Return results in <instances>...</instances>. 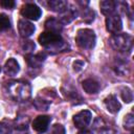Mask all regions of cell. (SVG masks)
Instances as JSON below:
<instances>
[{
    "label": "cell",
    "instance_id": "20",
    "mask_svg": "<svg viewBox=\"0 0 134 134\" xmlns=\"http://www.w3.org/2000/svg\"><path fill=\"white\" fill-rule=\"evenodd\" d=\"M10 28V20L5 14H0V32Z\"/></svg>",
    "mask_w": 134,
    "mask_h": 134
},
{
    "label": "cell",
    "instance_id": "17",
    "mask_svg": "<svg viewBox=\"0 0 134 134\" xmlns=\"http://www.w3.org/2000/svg\"><path fill=\"white\" fill-rule=\"evenodd\" d=\"M48 6L51 10L61 14L68 7V3L67 1H64V0H50L48 2Z\"/></svg>",
    "mask_w": 134,
    "mask_h": 134
},
{
    "label": "cell",
    "instance_id": "16",
    "mask_svg": "<svg viewBox=\"0 0 134 134\" xmlns=\"http://www.w3.org/2000/svg\"><path fill=\"white\" fill-rule=\"evenodd\" d=\"M82 86H83V89L89 93V94H95L99 91V84L98 82H96L95 80H92V79H87L85 80L83 83H82Z\"/></svg>",
    "mask_w": 134,
    "mask_h": 134
},
{
    "label": "cell",
    "instance_id": "13",
    "mask_svg": "<svg viewBox=\"0 0 134 134\" xmlns=\"http://www.w3.org/2000/svg\"><path fill=\"white\" fill-rule=\"evenodd\" d=\"M76 15H77L76 10H75L74 8L68 6L64 12H62V13L60 14V19H59V21H60L62 24H68V23H70L73 19L76 18Z\"/></svg>",
    "mask_w": 134,
    "mask_h": 134
},
{
    "label": "cell",
    "instance_id": "1",
    "mask_svg": "<svg viewBox=\"0 0 134 134\" xmlns=\"http://www.w3.org/2000/svg\"><path fill=\"white\" fill-rule=\"evenodd\" d=\"M6 90L8 95L17 102L27 100L31 95V87L25 81H12L7 83Z\"/></svg>",
    "mask_w": 134,
    "mask_h": 134
},
{
    "label": "cell",
    "instance_id": "8",
    "mask_svg": "<svg viewBox=\"0 0 134 134\" xmlns=\"http://www.w3.org/2000/svg\"><path fill=\"white\" fill-rule=\"evenodd\" d=\"M50 121H51L50 116H48V115H39L34 119L31 126H32L35 131H37L39 133H44V132L47 131Z\"/></svg>",
    "mask_w": 134,
    "mask_h": 134
},
{
    "label": "cell",
    "instance_id": "30",
    "mask_svg": "<svg viewBox=\"0 0 134 134\" xmlns=\"http://www.w3.org/2000/svg\"><path fill=\"white\" fill-rule=\"evenodd\" d=\"M99 134H116V132L111 129H102Z\"/></svg>",
    "mask_w": 134,
    "mask_h": 134
},
{
    "label": "cell",
    "instance_id": "10",
    "mask_svg": "<svg viewBox=\"0 0 134 134\" xmlns=\"http://www.w3.org/2000/svg\"><path fill=\"white\" fill-rule=\"evenodd\" d=\"M104 105H105V108L107 109V111L110 112V113H113V114L117 113L120 110V107H121L119 102L117 100V98L112 94L108 95L104 99Z\"/></svg>",
    "mask_w": 134,
    "mask_h": 134
},
{
    "label": "cell",
    "instance_id": "18",
    "mask_svg": "<svg viewBox=\"0 0 134 134\" xmlns=\"http://www.w3.org/2000/svg\"><path fill=\"white\" fill-rule=\"evenodd\" d=\"M49 105H50V100H46V99H44V98H42L40 96H38L34 100V106L36 107L37 110H40V111H42V110L46 111L48 109Z\"/></svg>",
    "mask_w": 134,
    "mask_h": 134
},
{
    "label": "cell",
    "instance_id": "22",
    "mask_svg": "<svg viewBox=\"0 0 134 134\" xmlns=\"http://www.w3.org/2000/svg\"><path fill=\"white\" fill-rule=\"evenodd\" d=\"M94 17H95V14L92 9H90L88 7H84V12L82 14V18L84 21H86L87 23H90L94 20Z\"/></svg>",
    "mask_w": 134,
    "mask_h": 134
},
{
    "label": "cell",
    "instance_id": "7",
    "mask_svg": "<svg viewBox=\"0 0 134 134\" xmlns=\"http://www.w3.org/2000/svg\"><path fill=\"white\" fill-rule=\"evenodd\" d=\"M91 118H92L91 112L88 110H83L73 116V124L76 128L84 129L90 124Z\"/></svg>",
    "mask_w": 134,
    "mask_h": 134
},
{
    "label": "cell",
    "instance_id": "21",
    "mask_svg": "<svg viewBox=\"0 0 134 134\" xmlns=\"http://www.w3.org/2000/svg\"><path fill=\"white\" fill-rule=\"evenodd\" d=\"M120 95H121V98L124 99L125 103H131L133 100V93L129 87H124L121 89Z\"/></svg>",
    "mask_w": 134,
    "mask_h": 134
},
{
    "label": "cell",
    "instance_id": "15",
    "mask_svg": "<svg viewBox=\"0 0 134 134\" xmlns=\"http://www.w3.org/2000/svg\"><path fill=\"white\" fill-rule=\"evenodd\" d=\"M20 70V67H19V64L18 62L10 58L6 61L5 65H4V73L6 75H9V76H13V75H16Z\"/></svg>",
    "mask_w": 134,
    "mask_h": 134
},
{
    "label": "cell",
    "instance_id": "4",
    "mask_svg": "<svg viewBox=\"0 0 134 134\" xmlns=\"http://www.w3.org/2000/svg\"><path fill=\"white\" fill-rule=\"evenodd\" d=\"M95 34L92 29L89 28H83L77 30L75 36V42L76 44L84 49H91L95 45Z\"/></svg>",
    "mask_w": 134,
    "mask_h": 134
},
{
    "label": "cell",
    "instance_id": "9",
    "mask_svg": "<svg viewBox=\"0 0 134 134\" xmlns=\"http://www.w3.org/2000/svg\"><path fill=\"white\" fill-rule=\"evenodd\" d=\"M18 30H19V34L22 38H28L35 32L36 28H35V25L32 23L22 19L18 23Z\"/></svg>",
    "mask_w": 134,
    "mask_h": 134
},
{
    "label": "cell",
    "instance_id": "29",
    "mask_svg": "<svg viewBox=\"0 0 134 134\" xmlns=\"http://www.w3.org/2000/svg\"><path fill=\"white\" fill-rule=\"evenodd\" d=\"M83 67H84V62H82V61H75L73 63V69L75 71H80Z\"/></svg>",
    "mask_w": 134,
    "mask_h": 134
},
{
    "label": "cell",
    "instance_id": "14",
    "mask_svg": "<svg viewBox=\"0 0 134 134\" xmlns=\"http://www.w3.org/2000/svg\"><path fill=\"white\" fill-rule=\"evenodd\" d=\"M45 28L46 31L49 32H53V34H60L62 31L63 28V24L54 18H49L46 22H45Z\"/></svg>",
    "mask_w": 134,
    "mask_h": 134
},
{
    "label": "cell",
    "instance_id": "28",
    "mask_svg": "<svg viewBox=\"0 0 134 134\" xmlns=\"http://www.w3.org/2000/svg\"><path fill=\"white\" fill-rule=\"evenodd\" d=\"M12 128L6 122H0V134H10Z\"/></svg>",
    "mask_w": 134,
    "mask_h": 134
},
{
    "label": "cell",
    "instance_id": "3",
    "mask_svg": "<svg viewBox=\"0 0 134 134\" xmlns=\"http://www.w3.org/2000/svg\"><path fill=\"white\" fill-rule=\"evenodd\" d=\"M111 46L120 52H130L133 46V39L128 34H116L110 39Z\"/></svg>",
    "mask_w": 134,
    "mask_h": 134
},
{
    "label": "cell",
    "instance_id": "24",
    "mask_svg": "<svg viewBox=\"0 0 134 134\" xmlns=\"http://www.w3.org/2000/svg\"><path fill=\"white\" fill-rule=\"evenodd\" d=\"M114 69L116 71V73L120 74V75H124L128 72V66H126V63L125 62H118L115 66H114Z\"/></svg>",
    "mask_w": 134,
    "mask_h": 134
},
{
    "label": "cell",
    "instance_id": "6",
    "mask_svg": "<svg viewBox=\"0 0 134 134\" xmlns=\"http://www.w3.org/2000/svg\"><path fill=\"white\" fill-rule=\"evenodd\" d=\"M106 28L109 32L116 35L122 29V22L120 17L117 14L108 16L106 18Z\"/></svg>",
    "mask_w": 134,
    "mask_h": 134
},
{
    "label": "cell",
    "instance_id": "27",
    "mask_svg": "<svg viewBox=\"0 0 134 134\" xmlns=\"http://www.w3.org/2000/svg\"><path fill=\"white\" fill-rule=\"evenodd\" d=\"M0 5L3 7V8H14L16 6V2L14 0H1L0 1Z\"/></svg>",
    "mask_w": 134,
    "mask_h": 134
},
{
    "label": "cell",
    "instance_id": "25",
    "mask_svg": "<svg viewBox=\"0 0 134 134\" xmlns=\"http://www.w3.org/2000/svg\"><path fill=\"white\" fill-rule=\"evenodd\" d=\"M35 47H36L35 43H34L32 41H30V40L25 41V42L22 44V49H23L24 52H31V51L35 49Z\"/></svg>",
    "mask_w": 134,
    "mask_h": 134
},
{
    "label": "cell",
    "instance_id": "19",
    "mask_svg": "<svg viewBox=\"0 0 134 134\" xmlns=\"http://www.w3.org/2000/svg\"><path fill=\"white\" fill-rule=\"evenodd\" d=\"M29 122V118L27 116H18L16 118V128L18 130H26Z\"/></svg>",
    "mask_w": 134,
    "mask_h": 134
},
{
    "label": "cell",
    "instance_id": "31",
    "mask_svg": "<svg viewBox=\"0 0 134 134\" xmlns=\"http://www.w3.org/2000/svg\"><path fill=\"white\" fill-rule=\"evenodd\" d=\"M79 134H93L91 131H88V130H82L79 132Z\"/></svg>",
    "mask_w": 134,
    "mask_h": 134
},
{
    "label": "cell",
    "instance_id": "11",
    "mask_svg": "<svg viewBox=\"0 0 134 134\" xmlns=\"http://www.w3.org/2000/svg\"><path fill=\"white\" fill-rule=\"evenodd\" d=\"M46 58V54L43 52H40V53H37V54H27L26 55V62L28 64V66L32 67V68H38L41 66V64L44 62Z\"/></svg>",
    "mask_w": 134,
    "mask_h": 134
},
{
    "label": "cell",
    "instance_id": "5",
    "mask_svg": "<svg viewBox=\"0 0 134 134\" xmlns=\"http://www.w3.org/2000/svg\"><path fill=\"white\" fill-rule=\"evenodd\" d=\"M21 15L29 20H34L37 21L40 19V17L42 16V10L41 8L34 4V3H27L25 5L22 6L21 8Z\"/></svg>",
    "mask_w": 134,
    "mask_h": 134
},
{
    "label": "cell",
    "instance_id": "2",
    "mask_svg": "<svg viewBox=\"0 0 134 134\" xmlns=\"http://www.w3.org/2000/svg\"><path fill=\"white\" fill-rule=\"evenodd\" d=\"M39 43L49 50H57L60 51L65 47V42L60 34H53L49 31L42 32L39 38Z\"/></svg>",
    "mask_w": 134,
    "mask_h": 134
},
{
    "label": "cell",
    "instance_id": "32",
    "mask_svg": "<svg viewBox=\"0 0 134 134\" xmlns=\"http://www.w3.org/2000/svg\"><path fill=\"white\" fill-rule=\"evenodd\" d=\"M0 71H1V67H0Z\"/></svg>",
    "mask_w": 134,
    "mask_h": 134
},
{
    "label": "cell",
    "instance_id": "26",
    "mask_svg": "<svg viewBox=\"0 0 134 134\" xmlns=\"http://www.w3.org/2000/svg\"><path fill=\"white\" fill-rule=\"evenodd\" d=\"M49 134H65V128L60 124H55L50 129Z\"/></svg>",
    "mask_w": 134,
    "mask_h": 134
},
{
    "label": "cell",
    "instance_id": "23",
    "mask_svg": "<svg viewBox=\"0 0 134 134\" xmlns=\"http://www.w3.org/2000/svg\"><path fill=\"white\" fill-rule=\"evenodd\" d=\"M134 127V117L133 114H127L124 118V128L126 130H132Z\"/></svg>",
    "mask_w": 134,
    "mask_h": 134
},
{
    "label": "cell",
    "instance_id": "12",
    "mask_svg": "<svg viewBox=\"0 0 134 134\" xmlns=\"http://www.w3.org/2000/svg\"><path fill=\"white\" fill-rule=\"evenodd\" d=\"M100 6V10L104 15L106 16H111L116 13V2L112 1V0H105V1H100L99 3Z\"/></svg>",
    "mask_w": 134,
    "mask_h": 134
}]
</instances>
